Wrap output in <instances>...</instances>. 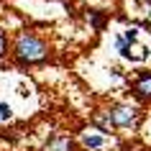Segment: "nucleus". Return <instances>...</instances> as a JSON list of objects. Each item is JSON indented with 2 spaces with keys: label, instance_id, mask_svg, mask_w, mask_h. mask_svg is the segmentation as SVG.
Masks as SVG:
<instances>
[{
  "label": "nucleus",
  "instance_id": "f257e3e1",
  "mask_svg": "<svg viewBox=\"0 0 151 151\" xmlns=\"http://www.w3.org/2000/svg\"><path fill=\"white\" fill-rule=\"evenodd\" d=\"M49 56V46L46 41H41L36 33H21L16 39V59L23 64H36L44 62Z\"/></svg>",
  "mask_w": 151,
  "mask_h": 151
},
{
  "label": "nucleus",
  "instance_id": "f03ea898",
  "mask_svg": "<svg viewBox=\"0 0 151 151\" xmlns=\"http://www.w3.org/2000/svg\"><path fill=\"white\" fill-rule=\"evenodd\" d=\"M108 115H110L115 128H136L138 120H141V110L133 108V105H126V103L113 105L110 110H108Z\"/></svg>",
  "mask_w": 151,
  "mask_h": 151
},
{
  "label": "nucleus",
  "instance_id": "7ed1b4c3",
  "mask_svg": "<svg viewBox=\"0 0 151 151\" xmlns=\"http://www.w3.org/2000/svg\"><path fill=\"white\" fill-rule=\"evenodd\" d=\"M133 92L141 100H151V72H138V77L133 80Z\"/></svg>",
  "mask_w": 151,
  "mask_h": 151
},
{
  "label": "nucleus",
  "instance_id": "20e7f679",
  "mask_svg": "<svg viewBox=\"0 0 151 151\" xmlns=\"http://www.w3.org/2000/svg\"><path fill=\"white\" fill-rule=\"evenodd\" d=\"M44 151H77V143L69 136H51L44 143Z\"/></svg>",
  "mask_w": 151,
  "mask_h": 151
},
{
  "label": "nucleus",
  "instance_id": "39448f33",
  "mask_svg": "<svg viewBox=\"0 0 151 151\" xmlns=\"http://www.w3.org/2000/svg\"><path fill=\"white\" fill-rule=\"evenodd\" d=\"M92 123H95L103 133H110L113 128H115V126H113V120H110V115H108V110H97L95 115H92Z\"/></svg>",
  "mask_w": 151,
  "mask_h": 151
},
{
  "label": "nucleus",
  "instance_id": "423d86ee",
  "mask_svg": "<svg viewBox=\"0 0 151 151\" xmlns=\"http://www.w3.org/2000/svg\"><path fill=\"white\" fill-rule=\"evenodd\" d=\"M82 146H87V149H92V151H100L105 146V138L97 136V133H82Z\"/></svg>",
  "mask_w": 151,
  "mask_h": 151
},
{
  "label": "nucleus",
  "instance_id": "0eeeda50",
  "mask_svg": "<svg viewBox=\"0 0 151 151\" xmlns=\"http://www.w3.org/2000/svg\"><path fill=\"white\" fill-rule=\"evenodd\" d=\"M13 118V108L8 103H0V120H10Z\"/></svg>",
  "mask_w": 151,
  "mask_h": 151
},
{
  "label": "nucleus",
  "instance_id": "6e6552de",
  "mask_svg": "<svg viewBox=\"0 0 151 151\" xmlns=\"http://www.w3.org/2000/svg\"><path fill=\"white\" fill-rule=\"evenodd\" d=\"M123 39H126L128 44L133 46V44H136V39H138V31H136V28H128V31H126V36H123Z\"/></svg>",
  "mask_w": 151,
  "mask_h": 151
}]
</instances>
